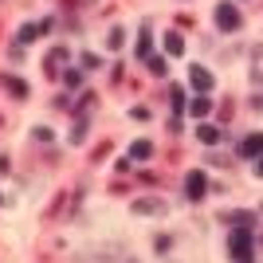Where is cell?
Here are the masks:
<instances>
[{"label": "cell", "mask_w": 263, "mask_h": 263, "mask_svg": "<svg viewBox=\"0 0 263 263\" xmlns=\"http://www.w3.org/2000/svg\"><path fill=\"white\" fill-rule=\"evenodd\" d=\"M216 24H220V28H224V31L240 28V12H236L232 4H220V8H216Z\"/></svg>", "instance_id": "cell-1"}, {"label": "cell", "mask_w": 263, "mask_h": 263, "mask_svg": "<svg viewBox=\"0 0 263 263\" xmlns=\"http://www.w3.org/2000/svg\"><path fill=\"white\" fill-rule=\"evenodd\" d=\"M248 251H251V240H248V228H236V240H232V255L240 263L248 259Z\"/></svg>", "instance_id": "cell-2"}, {"label": "cell", "mask_w": 263, "mask_h": 263, "mask_svg": "<svg viewBox=\"0 0 263 263\" xmlns=\"http://www.w3.org/2000/svg\"><path fill=\"white\" fill-rule=\"evenodd\" d=\"M189 196H192V201L205 196V173H189Z\"/></svg>", "instance_id": "cell-3"}, {"label": "cell", "mask_w": 263, "mask_h": 263, "mask_svg": "<svg viewBox=\"0 0 263 263\" xmlns=\"http://www.w3.org/2000/svg\"><path fill=\"white\" fill-rule=\"evenodd\" d=\"M240 153H244V157H251V153H263V134H251L248 142L240 146Z\"/></svg>", "instance_id": "cell-4"}, {"label": "cell", "mask_w": 263, "mask_h": 263, "mask_svg": "<svg viewBox=\"0 0 263 263\" xmlns=\"http://www.w3.org/2000/svg\"><path fill=\"white\" fill-rule=\"evenodd\" d=\"M192 87H201V90H208V87H212V75H208L205 67H192Z\"/></svg>", "instance_id": "cell-5"}, {"label": "cell", "mask_w": 263, "mask_h": 263, "mask_svg": "<svg viewBox=\"0 0 263 263\" xmlns=\"http://www.w3.org/2000/svg\"><path fill=\"white\" fill-rule=\"evenodd\" d=\"M196 134H201V142H208V146H212V142H220V130H216V126H201Z\"/></svg>", "instance_id": "cell-6"}, {"label": "cell", "mask_w": 263, "mask_h": 263, "mask_svg": "<svg viewBox=\"0 0 263 263\" xmlns=\"http://www.w3.org/2000/svg\"><path fill=\"white\" fill-rule=\"evenodd\" d=\"M165 51H169V55H181V51H185L181 36H169V40H165Z\"/></svg>", "instance_id": "cell-7"}, {"label": "cell", "mask_w": 263, "mask_h": 263, "mask_svg": "<svg viewBox=\"0 0 263 263\" xmlns=\"http://www.w3.org/2000/svg\"><path fill=\"white\" fill-rule=\"evenodd\" d=\"M208 106H212V103H208V98H196V103H192L189 110H192V114H196V118H201V114H208Z\"/></svg>", "instance_id": "cell-8"}, {"label": "cell", "mask_w": 263, "mask_h": 263, "mask_svg": "<svg viewBox=\"0 0 263 263\" xmlns=\"http://www.w3.org/2000/svg\"><path fill=\"white\" fill-rule=\"evenodd\" d=\"M130 157L138 161V157H149V142H138V146L130 149Z\"/></svg>", "instance_id": "cell-9"}, {"label": "cell", "mask_w": 263, "mask_h": 263, "mask_svg": "<svg viewBox=\"0 0 263 263\" xmlns=\"http://www.w3.org/2000/svg\"><path fill=\"white\" fill-rule=\"evenodd\" d=\"M255 173H259V177H263V161H259V165H255Z\"/></svg>", "instance_id": "cell-10"}]
</instances>
